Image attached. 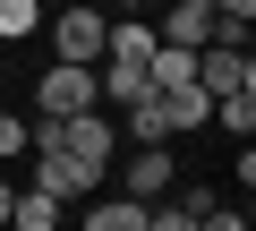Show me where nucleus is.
I'll list each match as a JSON object with an SVG mask.
<instances>
[{
  "instance_id": "15",
  "label": "nucleus",
  "mask_w": 256,
  "mask_h": 231,
  "mask_svg": "<svg viewBox=\"0 0 256 231\" xmlns=\"http://www.w3.org/2000/svg\"><path fill=\"white\" fill-rule=\"evenodd\" d=\"M9 154H26V120H18V111H0V163H9Z\"/></svg>"
},
{
  "instance_id": "11",
  "label": "nucleus",
  "mask_w": 256,
  "mask_h": 231,
  "mask_svg": "<svg viewBox=\"0 0 256 231\" xmlns=\"http://www.w3.org/2000/svg\"><path fill=\"white\" fill-rule=\"evenodd\" d=\"M154 43H162L154 26H137V18H120V9H111V35H102V60H146Z\"/></svg>"
},
{
  "instance_id": "18",
  "label": "nucleus",
  "mask_w": 256,
  "mask_h": 231,
  "mask_svg": "<svg viewBox=\"0 0 256 231\" xmlns=\"http://www.w3.org/2000/svg\"><path fill=\"white\" fill-rule=\"evenodd\" d=\"M9 197H18V180H9V171H0V222H9Z\"/></svg>"
},
{
  "instance_id": "2",
  "label": "nucleus",
  "mask_w": 256,
  "mask_h": 231,
  "mask_svg": "<svg viewBox=\"0 0 256 231\" xmlns=\"http://www.w3.org/2000/svg\"><path fill=\"white\" fill-rule=\"evenodd\" d=\"M43 35H52V60H77V69H94V60H102V35H111V18L77 0V9L43 18Z\"/></svg>"
},
{
  "instance_id": "17",
  "label": "nucleus",
  "mask_w": 256,
  "mask_h": 231,
  "mask_svg": "<svg viewBox=\"0 0 256 231\" xmlns=\"http://www.w3.org/2000/svg\"><path fill=\"white\" fill-rule=\"evenodd\" d=\"M214 18H239V26H256V0H214Z\"/></svg>"
},
{
  "instance_id": "10",
  "label": "nucleus",
  "mask_w": 256,
  "mask_h": 231,
  "mask_svg": "<svg viewBox=\"0 0 256 231\" xmlns=\"http://www.w3.org/2000/svg\"><path fill=\"white\" fill-rule=\"evenodd\" d=\"M120 129H128V146H162V137H171V129H162V94L120 103Z\"/></svg>"
},
{
  "instance_id": "8",
  "label": "nucleus",
  "mask_w": 256,
  "mask_h": 231,
  "mask_svg": "<svg viewBox=\"0 0 256 231\" xmlns=\"http://www.w3.org/2000/svg\"><path fill=\"white\" fill-rule=\"evenodd\" d=\"M0 231H60V197H43L34 180L9 197V222H0Z\"/></svg>"
},
{
  "instance_id": "4",
  "label": "nucleus",
  "mask_w": 256,
  "mask_h": 231,
  "mask_svg": "<svg viewBox=\"0 0 256 231\" xmlns=\"http://www.w3.org/2000/svg\"><path fill=\"white\" fill-rule=\"evenodd\" d=\"M102 94H94V69H77V60H52L43 77H34V111L43 120H68V111H94Z\"/></svg>"
},
{
  "instance_id": "3",
  "label": "nucleus",
  "mask_w": 256,
  "mask_h": 231,
  "mask_svg": "<svg viewBox=\"0 0 256 231\" xmlns=\"http://www.w3.org/2000/svg\"><path fill=\"white\" fill-rule=\"evenodd\" d=\"M52 129H60V146H68L77 163H94V171L120 163V120H111L102 103H94V111H68V120H52Z\"/></svg>"
},
{
  "instance_id": "13",
  "label": "nucleus",
  "mask_w": 256,
  "mask_h": 231,
  "mask_svg": "<svg viewBox=\"0 0 256 231\" xmlns=\"http://www.w3.org/2000/svg\"><path fill=\"white\" fill-rule=\"evenodd\" d=\"M214 120L248 146V129H256V86H248V94H214Z\"/></svg>"
},
{
  "instance_id": "20",
  "label": "nucleus",
  "mask_w": 256,
  "mask_h": 231,
  "mask_svg": "<svg viewBox=\"0 0 256 231\" xmlns=\"http://www.w3.org/2000/svg\"><path fill=\"white\" fill-rule=\"evenodd\" d=\"M128 9H146V18H154V9H162V0H128Z\"/></svg>"
},
{
  "instance_id": "16",
  "label": "nucleus",
  "mask_w": 256,
  "mask_h": 231,
  "mask_svg": "<svg viewBox=\"0 0 256 231\" xmlns=\"http://www.w3.org/2000/svg\"><path fill=\"white\" fill-rule=\"evenodd\" d=\"M171 205H188V214H205V205H222V188H205V180H188V188H180Z\"/></svg>"
},
{
  "instance_id": "5",
  "label": "nucleus",
  "mask_w": 256,
  "mask_h": 231,
  "mask_svg": "<svg viewBox=\"0 0 256 231\" xmlns=\"http://www.w3.org/2000/svg\"><path fill=\"white\" fill-rule=\"evenodd\" d=\"M171 171H180V163H171V137H162V146H137V154L120 163V197L154 205V197H171Z\"/></svg>"
},
{
  "instance_id": "6",
  "label": "nucleus",
  "mask_w": 256,
  "mask_h": 231,
  "mask_svg": "<svg viewBox=\"0 0 256 231\" xmlns=\"http://www.w3.org/2000/svg\"><path fill=\"white\" fill-rule=\"evenodd\" d=\"M196 86H205V94H248V86H256L248 43H205V52H196Z\"/></svg>"
},
{
  "instance_id": "1",
  "label": "nucleus",
  "mask_w": 256,
  "mask_h": 231,
  "mask_svg": "<svg viewBox=\"0 0 256 231\" xmlns=\"http://www.w3.org/2000/svg\"><path fill=\"white\" fill-rule=\"evenodd\" d=\"M26 146H34V188H43V197L77 205V197H94V188H102V171H94V163H77V154L60 146V129H52V120H34V129H26Z\"/></svg>"
},
{
  "instance_id": "19",
  "label": "nucleus",
  "mask_w": 256,
  "mask_h": 231,
  "mask_svg": "<svg viewBox=\"0 0 256 231\" xmlns=\"http://www.w3.org/2000/svg\"><path fill=\"white\" fill-rule=\"evenodd\" d=\"M86 9H102V18H111V9H128V0H86Z\"/></svg>"
},
{
  "instance_id": "9",
  "label": "nucleus",
  "mask_w": 256,
  "mask_h": 231,
  "mask_svg": "<svg viewBox=\"0 0 256 231\" xmlns=\"http://www.w3.org/2000/svg\"><path fill=\"white\" fill-rule=\"evenodd\" d=\"M77 231H146V205H137V197H102V188H94V205H86V222H77Z\"/></svg>"
},
{
  "instance_id": "14",
  "label": "nucleus",
  "mask_w": 256,
  "mask_h": 231,
  "mask_svg": "<svg viewBox=\"0 0 256 231\" xmlns=\"http://www.w3.org/2000/svg\"><path fill=\"white\" fill-rule=\"evenodd\" d=\"M196 231H248V205H205Z\"/></svg>"
},
{
  "instance_id": "7",
  "label": "nucleus",
  "mask_w": 256,
  "mask_h": 231,
  "mask_svg": "<svg viewBox=\"0 0 256 231\" xmlns=\"http://www.w3.org/2000/svg\"><path fill=\"white\" fill-rule=\"evenodd\" d=\"M205 120H214V94H205L196 77H188V86H162V129H171V137H188V129H205Z\"/></svg>"
},
{
  "instance_id": "12",
  "label": "nucleus",
  "mask_w": 256,
  "mask_h": 231,
  "mask_svg": "<svg viewBox=\"0 0 256 231\" xmlns=\"http://www.w3.org/2000/svg\"><path fill=\"white\" fill-rule=\"evenodd\" d=\"M43 35V0H0V43H26Z\"/></svg>"
}]
</instances>
